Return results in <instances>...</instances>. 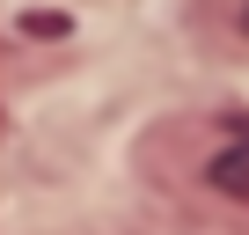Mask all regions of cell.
<instances>
[{
    "label": "cell",
    "instance_id": "6da1fadb",
    "mask_svg": "<svg viewBox=\"0 0 249 235\" xmlns=\"http://www.w3.org/2000/svg\"><path fill=\"white\" fill-rule=\"evenodd\" d=\"M213 184H220V191H234V198H249V140H234V147L213 162Z\"/></svg>",
    "mask_w": 249,
    "mask_h": 235
},
{
    "label": "cell",
    "instance_id": "7a4b0ae2",
    "mask_svg": "<svg viewBox=\"0 0 249 235\" xmlns=\"http://www.w3.org/2000/svg\"><path fill=\"white\" fill-rule=\"evenodd\" d=\"M242 30H249V15H242Z\"/></svg>",
    "mask_w": 249,
    "mask_h": 235
}]
</instances>
